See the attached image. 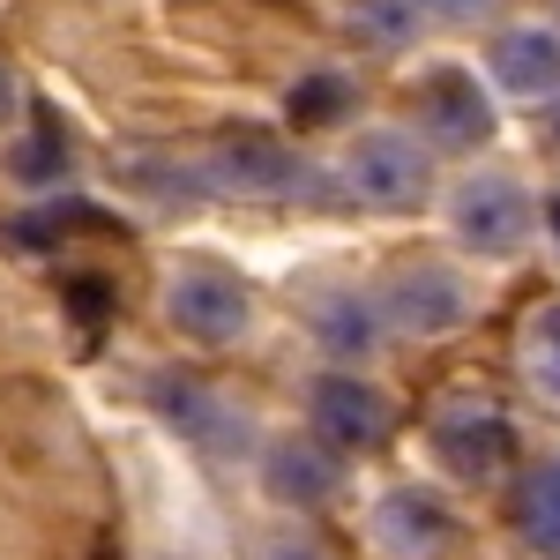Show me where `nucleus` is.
Here are the masks:
<instances>
[{"instance_id": "nucleus-1", "label": "nucleus", "mask_w": 560, "mask_h": 560, "mask_svg": "<svg viewBox=\"0 0 560 560\" xmlns=\"http://www.w3.org/2000/svg\"><path fill=\"white\" fill-rule=\"evenodd\" d=\"M441 232H448V247L464 261H516L530 240H538V224H546V202H538V187L509 165H471V173H456L441 187Z\"/></svg>"}, {"instance_id": "nucleus-2", "label": "nucleus", "mask_w": 560, "mask_h": 560, "mask_svg": "<svg viewBox=\"0 0 560 560\" xmlns=\"http://www.w3.org/2000/svg\"><path fill=\"white\" fill-rule=\"evenodd\" d=\"M337 195L359 202V210H382V217H411L441 202V158H433L419 135L404 128V120H366V128L345 135V150H337Z\"/></svg>"}, {"instance_id": "nucleus-3", "label": "nucleus", "mask_w": 560, "mask_h": 560, "mask_svg": "<svg viewBox=\"0 0 560 560\" xmlns=\"http://www.w3.org/2000/svg\"><path fill=\"white\" fill-rule=\"evenodd\" d=\"M158 314H165V329H173L179 345L224 351V345H240V337H255L261 306H255V284L240 269H224L210 255H179L158 277Z\"/></svg>"}, {"instance_id": "nucleus-4", "label": "nucleus", "mask_w": 560, "mask_h": 560, "mask_svg": "<svg viewBox=\"0 0 560 560\" xmlns=\"http://www.w3.org/2000/svg\"><path fill=\"white\" fill-rule=\"evenodd\" d=\"M404 128L419 135L433 158H478V150L493 142V128H501V97L486 90L478 68L433 60V68L411 75V120H404Z\"/></svg>"}, {"instance_id": "nucleus-5", "label": "nucleus", "mask_w": 560, "mask_h": 560, "mask_svg": "<svg viewBox=\"0 0 560 560\" xmlns=\"http://www.w3.org/2000/svg\"><path fill=\"white\" fill-rule=\"evenodd\" d=\"M374 306H382V329L388 337H419V345H441L456 329H471L478 314V284L456 269V261H396L382 284H374Z\"/></svg>"}, {"instance_id": "nucleus-6", "label": "nucleus", "mask_w": 560, "mask_h": 560, "mask_svg": "<svg viewBox=\"0 0 560 560\" xmlns=\"http://www.w3.org/2000/svg\"><path fill=\"white\" fill-rule=\"evenodd\" d=\"M427 448L433 464L464 486H486L516 464V419L501 411V396H478V388H448L427 411Z\"/></svg>"}, {"instance_id": "nucleus-7", "label": "nucleus", "mask_w": 560, "mask_h": 560, "mask_svg": "<svg viewBox=\"0 0 560 560\" xmlns=\"http://www.w3.org/2000/svg\"><path fill=\"white\" fill-rule=\"evenodd\" d=\"M306 433L322 441V448H337V456H374L396 441V396H388L374 374H359V366H322L314 382H306Z\"/></svg>"}, {"instance_id": "nucleus-8", "label": "nucleus", "mask_w": 560, "mask_h": 560, "mask_svg": "<svg viewBox=\"0 0 560 560\" xmlns=\"http://www.w3.org/2000/svg\"><path fill=\"white\" fill-rule=\"evenodd\" d=\"M478 75L493 97H516V105H560V23L516 15L501 23L486 52H478Z\"/></svg>"}, {"instance_id": "nucleus-9", "label": "nucleus", "mask_w": 560, "mask_h": 560, "mask_svg": "<svg viewBox=\"0 0 560 560\" xmlns=\"http://www.w3.org/2000/svg\"><path fill=\"white\" fill-rule=\"evenodd\" d=\"M456 509H448V493L441 486H388L374 493V509H366V538H374V553L382 560H441L456 553Z\"/></svg>"}, {"instance_id": "nucleus-10", "label": "nucleus", "mask_w": 560, "mask_h": 560, "mask_svg": "<svg viewBox=\"0 0 560 560\" xmlns=\"http://www.w3.org/2000/svg\"><path fill=\"white\" fill-rule=\"evenodd\" d=\"M255 478H261V493H269L277 509L314 516V509H329V501L345 493V456L322 448L314 433H277V441H261Z\"/></svg>"}, {"instance_id": "nucleus-11", "label": "nucleus", "mask_w": 560, "mask_h": 560, "mask_svg": "<svg viewBox=\"0 0 560 560\" xmlns=\"http://www.w3.org/2000/svg\"><path fill=\"white\" fill-rule=\"evenodd\" d=\"M217 187L224 195H255V202H300V195H337V179L314 173L306 158H292L284 142H224L217 150Z\"/></svg>"}, {"instance_id": "nucleus-12", "label": "nucleus", "mask_w": 560, "mask_h": 560, "mask_svg": "<svg viewBox=\"0 0 560 560\" xmlns=\"http://www.w3.org/2000/svg\"><path fill=\"white\" fill-rule=\"evenodd\" d=\"M158 411H165L187 441H202V448H232V441H247V411H240L224 388L195 382V374H165V382H158Z\"/></svg>"}, {"instance_id": "nucleus-13", "label": "nucleus", "mask_w": 560, "mask_h": 560, "mask_svg": "<svg viewBox=\"0 0 560 560\" xmlns=\"http://www.w3.org/2000/svg\"><path fill=\"white\" fill-rule=\"evenodd\" d=\"M314 337H322V351H329L337 366H366V359L388 345L374 292H329V300L314 306Z\"/></svg>"}, {"instance_id": "nucleus-14", "label": "nucleus", "mask_w": 560, "mask_h": 560, "mask_svg": "<svg viewBox=\"0 0 560 560\" xmlns=\"http://www.w3.org/2000/svg\"><path fill=\"white\" fill-rule=\"evenodd\" d=\"M516 538L538 560H560V448H553V456H538L530 478H523V493H516Z\"/></svg>"}, {"instance_id": "nucleus-15", "label": "nucleus", "mask_w": 560, "mask_h": 560, "mask_svg": "<svg viewBox=\"0 0 560 560\" xmlns=\"http://www.w3.org/2000/svg\"><path fill=\"white\" fill-rule=\"evenodd\" d=\"M284 105H292L300 128H337L345 113H359V83H351L345 68H314V75H300V83L284 90Z\"/></svg>"}, {"instance_id": "nucleus-16", "label": "nucleus", "mask_w": 560, "mask_h": 560, "mask_svg": "<svg viewBox=\"0 0 560 560\" xmlns=\"http://www.w3.org/2000/svg\"><path fill=\"white\" fill-rule=\"evenodd\" d=\"M516 359H523V382L538 388L546 404H560V300H546L516 337Z\"/></svg>"}, {"instance_id": "nucleus-17", "label": "nucleus", "mask_w": 560, "mask_h": 560, "mask_svg": "<svg viewBox=\"0 0 560 560\" xmlns=\"http://www.w3.org/2000/svg\"><path fill=\"white\" fill-rule=\"evenodd\" d=\"M351 23H359V38H374V45H411L419 31H427L419 0H359Z\"/></svg>"}, {"instance_id": "nucleus-18", "label": "nucleus", "mask_w": 560, "mask_h": 560, "mask_svg": "<svg viewBox=\"0 0 560 560\" xmlns=\"http://www.w3.org/2000/svg\"><path fill=\"white\" fill-rule=\"evenodd\" d=\"M501 0H419V15L427 23H441V31H471V23H486Z\"/></svg>"}, {"instance_id": "nucleus-19", "label": "nucleus", "mask_w": 560, "mask_h": 560, "mask_svg": "<svg viewBox=\"0 0 560 560\" xmlns=\"http://www.w3.org/2000/svg\"><path fill=\"white\" fill-rule=\"evenodd\" d=\"M23 97H31V90H23V68H15V60L0 52V135L23 120Z\"/></svg>"}, {"instance_id": "nucleus-20", "label": "nucleus", "mask_w": 560, "mask_h": 560, "mask_svg": "<svg viewBox=\"0 0 560 560\" xmlns=\"http://www.w3.org/2000/svg\"><path fill=\"white\" fill-rule=\"evenodd\" d=\"M255 560H329V546H322V538H306V530H284V538H269Z\"/></svg>"}, {"instance_id": "nucleus-21", "label": "nucleus", "mask_w": 560, "mask_h": 560, "mask_svg": "<svg viewBox=\"0 0 560 560\" xmlns=\"http://www.w3.org/2000/svg\"><path fill=\"white\" fill-rule=\"evenodd\" d=\"M546 240H553V255H560V187L546 195Z\"/></svg>"}]
</instances>
